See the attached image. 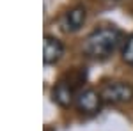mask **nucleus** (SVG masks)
Masks as SVG:
<instances>
[{
	"label": "nucleus",
	"instance_id": "obj_1",
	"mask_svg": "<svg viewBox=\"0 0 133 131\" xmlns=\"http://www.w3.org/2000/svg\"><path fill=\"white\" fill-rule=\"evenodd\" d=\"M123 39V34L119 29L112 25H105L96 30H92L83 41V51L98 60H105L117 50L119 43Z\"/></svg>",
	"mask_w": 133,
	"mask_h": 131
},
{
	"label": "nucleus",
	"instance_id": "obj_2",
	"mask_svg": "<svg viewBox=\"0 0 133 131\" xmlns=\"http://www.w3.org/2000/svg\"><path fill=\"white\" fill-rule=\"evenodd\" d=\"M99 94H101L103 101L112 103V105L128 103L133 99V85L128 81H110L101 87Z\"/></svg>",
	"mask_w": 133,
	"mask_h": 131
},
{
	"label": "nucleus",
	"instance_id": "obj_3",
	"mask_svg": "<svg viewBox=\"0 0 133 131\" xmlns=\"http://www.w3.org/2000/svg\"><path fill=\"white\" fill-rule=\"evenodd\" d=\"M75 105L78 112H82L83 115H94L101 110L103 105V98L101 94L94 89H83L76 94V99H75Z\"/></svg>",
	"mask_w": 133,
	"mask_h": 131
},
{
	"label": "nucleus",
	"instance_id": "obj_4",
	"mask_svg": "<svg viewBox=\"0 0 133 131\" xmlns=\"http://www.w3.org/2000/svg\"><path fill=\"white\" fill-rule=\"evenodd\" d=\"M44 48H43V60L44 64H57V62L62 59L64 55V44L62 41H59L53 36H44V41H43Z\"/></svg>",
	"mask_w": 133,
	"mask_h": 131
},
{
	"label": "nucleus",
	"instance_id": "obj_5",
	"mask_svg": "<svg viewBox=\"0 0 133 131\" xmlns=\"http://www.w3.org/2000/svg\"><path fill=\"white\" fill-rule=\"evenodd\" d=\"M51 99L55 101L59 106H62V108L71 106L73 103H75V99H76L75 87L69 85L66 80H61L55 87H53V91H51Z\"/></svg>",
	"mask_w": 133,
	"mask_h": 131
},
{
	"label": "nucleus",
	"instance_id": "obj_6",
	"mask_svg": "<svg viewBox=\"0 0 133 131\" xmlns=\"http://www.w3.org/2000/svg\"><path fill=\"white\" fill-rule=\"evenodd\" d=\"M85 18H87L85 9L80 7V5H76V7L69 9L64 14V18H62V29L66 32H78L83 27Z\"/></svg>",
	"mask_w": 133,
	"mask_h": 131
},
{
	"label": "nucleus",
	"instance_id": "obj_7",
	"mask_svg": "<svg viewBox=\"0 0 133 131\" xmlns=\"http://www.w3.org/2000/svg\"><path fill=\"white\" fill-rule=\"evenodd\" d=\"M123 59L126 64L133 66V34L128 37V41H126V44L123 48Z\"/></svg>",
	"mask_w": 133,
	"mask_h": 131
}]
</instances>
